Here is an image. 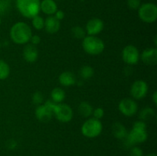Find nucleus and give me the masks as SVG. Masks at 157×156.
Returning <instances> with one entry per match:
<instances>
[{
	"mask_svg": "<svg viewBox=\"0 0 157 156\" xmlns=\"http://www.w3.org/2000/svg\"><path fill=\"white\" fill-rule=\"evenodd\" d=\"M32 35V32L30 26L23 21L15 23L10 29L11 39L17 44H25L29 43Z\"/></svg>",
	"mask_w": 157,
	"mask_h": 156,
	"instance_id": "nucleus-1",
	"label": "nucleus"
},
{
	"mask_svg": "<svg viewBox=\"0 0 157 156\" xmlns=\"http://www.w3.org/2000/svg\"><path fill=\"white\" fill-rule=\"evenodd\" d=\"M40 2V0H16V7L21 15L32 19L39 14Z\"/></svg>",
	"mask_w": 157,
	"mask_h": 156,
	"instance_id": "nucleus-2",
	"label": "nucleus"
},
{
	"mask_svg": "<svg viewBox=\"0 0 157 156\" xmlns=\"http://www.w3.org/2000/svg\"><path fill=\"white\" fill-rule=\"evenodd\" d=\"M82 47L90 55H99L104 51L105 44L102 39L94 35H87L82 39Z\"/></svg>",
	"mask_w": 157,
	"mask_h": 156,
	"instance_id": "nucleus-3",
	"label": "nucleus"
},
{
	"mask_svg": "<svg viewBox=\"0 0 157 156\" xmlns=\"http://www.w3.org/2000/svg\"><path fill=\"white\" fill-rule=\"evenodd\" d=\"M103 130L102 122L100 119L95 118L87 119L81 126V133L87 138L93 139L101 135Z\"/></svg>",
	"mask_w": 157,
	"mask_h": 156,
	"instance_id": "nucleus-4",
	"label": "nucleus"
},
{
	"mask_svg": "<svg viewBox=\"0 0 157 156\" xmlns=\"http://www.w3.org/2000/svg\"><path fill=\"white\" fill-rule=\"evenodd\" d=\"M139 18L145 23H153L157 19V6L153 2L142 4L138 9Z\"/></svg>",
	"mask_w": 157,
	"mask_h": 156,
	"instance_id": "nucleus-5",
	"label": "nucleus"
},
{
	"mask_svg": "<svg viewBox=\"0 0 157 156\" xmlns=\"http://www.w3.org/2000/svg\"><path fill=\"white\" fill-rule=\"evenodd\" d=\"M54 116L61 122H69L74 116L73 110L70 106L65 103H57L54 111Z\"/></svg>",
	"mask_w": 157,
	"mask_h": 156,
	"instance_id": "nucleus-6",
	"label": "nucleus"
},
{
	"mask_svg": "<svg viewBox=\"0 0 157 156\" xmlns=\"http://www.w3.org/2000/svg\"><path fill=\"white\" fill-rule=\"evenodd\" d=\"M120 112L125 116L131 117L138 111V105L136 101L131 98H124L118 105Z\"/></svg>",
	"mask_w": 157,
	"mask_h": 156,
	"instance_id": "nucleus-7",
	"label": "nucleus"
},
{
	"mask_svg": "<svg viewBox=\"0 0 157 156\" xmlns=\"http://www.w3.org/2000/svg\"><path fill=\"white\" fill-rule=\"evenodd\" d=\"M140 52L136 46L129 44L126 46L122 51V58L124 62L129 65L137 64L140 60Z\"/></svg>",
	"mask_w": 157,
	"mask_h": 156,
	"instance_id": "nucleus-8",
	"label": "nucleus"
},
{
	"mask_svg": "<svg viewBox=\"0 0 157 156\" xmlns=\"http://www.w3.org/2000/svg\"><path fill=\"white\" fill-rule=\"evenodd\" d=\"M148 84L146 81L139 80L132 84L130 87V95L135 99H142L148 93Z\"/></svg>",
	"mask_w": 157,
	"mask_h": 156,
	"instance_id": "nucleus-9",
	"label": "nucleus"
},
{
	"mask_svg": "<svg viewBox=\"0 0 157 156\" xmlns=\"http://www.w3.org/2000/svg\"><path fill=\"white\" fill-rule=\"evenodd\" d=\"M104 21L98 18H94L89 20L86 24V34L87 35H94L101 33L104 29Z\"/></svg>",
	"mask_w": 157,
	"mask_h": 156,
	"instance_id": "nucleus-10",
	"label": "nucleus"
},
{
	"mask_svg": "<svg viewBox=\"0 0 157 156\" xmlns=\"http://www.w3.org/2000/svg\"><path fill=\"white\" fill-rule=\"evenodd\" d=\"M141 60L145 64L149 66H155L157 64V49L150 47L144 50L140 56Z\"/></svg>",
	"mask_w": 157,
	"mask_h": 156,
	"instance_id": "nucleus-11",
	"label": "nucleus"
},
{
	"mask_svg": "<svg viewBox=\"0 0 157 156\" xmlns=\"http://www.w3.org/2000/svg\"><path fill=\"white\" fill-rule=\"evenodd\" d=\"M35 113L37 119L43 122L50 121L53 116V113L44 103L37 106Z\"/></svg>",
	"mask_w": 157,
	"mask_h": 156,
	"instance_id": "nucleus-12",
	"label": "nucleus"
},
{
	"mask_svg": "<svg viewBox=\"0 0 157 156\" xmlns=\"http://www.w3.org/2000/svg\"><path fill=\"white\" fill-rule=\"evenodd\" d=\"M61 28V23L54 15L48 16L44 19V29L49 34H55L59 31Z\"/></svg>",
	"mask_w": 157,
	"mask_h": 156,
	"instance_id": "nucleus-13",
	"label": "nucleus"
},
{
	"mask_svg": "<svg viewBox=\"0 0 157 156\" xmlns=\"http://www.w3.org/2000/svg\"><path fill=\"white\" fill-rule=\"evenodd\" d=\"M58 10V6L55 0H42L40 2V11L48 16L54 15Z\"/></svg>",
	"mask_w": 157,
	"mask_h": 156,
	"instance_id": "nucleus-14",
	"label": "nucleus"
},
{
	"mask_svg": "<svg viewBox=\"0 0 157 156\" xmlns=\"http://www.w3.org/2000/svg\"><path fill=\"white\" fill-rule=\"evenodd\" d=\"M23 57L27 62H35L38 58V51L36 47L32 44H27L23 50Z\"/></svg>",
	"mask_w": 157,
	"mask_h": 156,
	"instance_id": "nucleus-15",
	"label": "nucleus"
},
{
	"mask_svg": "<svg viewBox=\"0 0 157 156\" xmlns=\"http://www.w3.org/2000/svg\"><path fill=\"white\" fill-rule=\"evenodd\" d=\"M59 83L64 87H71L76 84V76L70 71H64L60 74L58 78Z\"/></svg>",
	"mask_w": 157,
	"mask_h": 156,
	"instance_id": "nucleus-16",
	"label": "nucleus"
},
{
	"mask_svg": "<svg viewBox=\"0 0 157 156\" xmlns=\"http://www.w3.org/2000/svg\"><path fill=\"white\" fill-rule=\"evenodd\" d=\"M112 132L115 138L123 140L127 137L128 132L126 127L121 122H115L112 126Z\"/></svg>",
	"mask_w": 157,
	"mask_h": 156,
	"instance_id": "nucleus-17",
	"label": "nucleus"
},
{
	"mask_svg": "<svg viewBox=\"0 0 157 156\" xmlns=\"http://www.w3.org/2000/svg\"><path fill=\"white\" fill-rule=\"evenodd\" d=\"M51 97L52 100L55 103H61L65 99V92L59 87L53 89L51 93Z\"/></svg>",
	"mask_w": 157,
	"mask_h": 156,
	"instance_id": "nucleus-18",
	"label": "nucleus"
},
{
	"mask_svg": "<svg viewBox=\"0 0 157 156\" xmlns=\"http://www.w3.org/2000/svg\"><path fill=\"white\" fill-rule=\"evenodd\" d=\"M93 107L87 102H81L78 106V111L81 116L85 118L90 117L93 113Z\"/></svg>",
	"mask_w": 157,
	"mask_h": 156,
	"instance_id": "nucleus-19",
	"label": "nucleus"
},
{
	"mask_svg": "<svg viewBox=\"0 0 157 156\" xmlns=\"http://www.w3.org/2000/svg\"><path fill=\"white\" fill-rule=\"evenodd\" d=\"M155 116V111L150 107H145L143 109L140 113V120L146 122V121H150L153 119Z\"/></svg>",
	"mask_w": 157,
	"mask_h": 156,
	"instance_id": "nucleus-20",
	"label": "nucleus"
},
{
	"mask_svg": "<svg viewBox=\"0 0 157 156\" xmlns=\"http://www.w3.org/2000/svg\"><path fill=\"white\" fill-rule=\"evenodd\" d=\"M10 74L9 65L3 60H0V80H3L8 78Z\"/></svg>",
	"mask_w": 157,
	"mask_h": 156,
	"instance_id": "nucleus-21",
	"label": "nucleus"
},
{
	"mask_svg": "<svg viewBox=\"0 0 157 156\" xmlns=\"http://www.w3.org/2000/svg\"><path fill=\"white\" fill-rule=\"evenodd\" d=\"M94 70L92 68V67L89 65L83 66L80 70V76L84 80L90 79L94 76Z\"/></svg>",
	"mask_w": 157,
	"mask_h": 156,
	"instance_id": "nucleus-22",
	"label": "nucleus"
},
{
	"mask_svg": "<svg viewBox=\"0 0 157 156\" xmlns=\"http://www.w3.org/2000/svg\"><path fill=\"white\" fill-rule=\"evenodd\" d=\"M32 24L34 28L36 29V30H42V29H44V19L39 15H38L32 18Z\"/></svg>",
	"mask_w": 157,
	"mask_h": 156,
	"instance_id": "nucleus-23",
	"label": "nucleus"
},
{
	"mask_svg": "<svg viewBox=\"0 0 157 156\" xmlns=\"http://www.w3.org/2000/svg\"><path fill=\"white\" fill-rule=\"evenodd\" d=\"M71 33L75 38L78 39H83L86 35V31L81 26H75L72 28Z\"/></svg>",
	"mask_w": 157,
	"mask_h": 156,
	"instance_id": "nucleus-24",
	"label": "nucleus"
},
{
	"mask_svg": "<svg viewBox=\"0 0 157 156\" xmlns=\"http://www.w3.org/2000/svg\"><path fill=\"white\" fill-rule=\"evenodd\" d=\"M12 0H0V15L7 13L11 9Z\"/></svg>",
	"mask_w": 157,
	"mask_h": 156,
	"instance_id": "nucleus-25",
	"label": "nucleus"
},
{
	"mask_svg": "<svg viewBox=\"0 0 157 156\" xmlns=\"http://www.w3.org/2000/svg\"><path fill=\"white\" fill-rule=\"evenodd\" d=\"M32 102L35 105H41L44 102V96L41 92H35L32 96Z\"/></svg>",
	"mask_w": 157,
	"mask_h": 156,
	"instance_id": "nucleus-26",
	"label": "nucleus"
},
{
	"mask_svg": "<svg viewBox=\"0 0 157 156\" xmlns=\"http://www.w3.org/2000/svg\"><path fill=\"white\" fill-rule=\"evenodd\" d=\"M127 6L132 10H138L141 6L140 0H127Z\"/></svg>",
	"mask_w": 157,
	"mask_h": 156,
	"instance_id": "nucleus-27",
	"label": "nucleus"
},
{
	"mask_svg": "<svg viewBox=\"0 0 157 156\" xmlns=\"http://www.w3.org/2000/svg\"><path fill=\"white\" fill-rule=\"evenodd\" d=\"M92 116L95 119H98L101 120V119H102L104 116V109L101 108V107H98V108L94 109L93 110V113H92Z\"/></svg>",
	"mask_w": 157,
	"mask_h": 156,
	"instance_id": "nucleus-28",
	"label": "nucleus"
},
{
	"mask_svg": "<svg viewBox=\"0 0 157 156\" xmlns=\"http://www.w3.org/2000/svg\"><path fill=\"white\" fill-rule=\"evenodd\" d=\"M130 156H144V151L140 147L133 146L130 148Z\"/></svg>",
	"mask_w": 157,
	"mask_h": 156,
	"instance_id": "nucleus-29",
	"label": "nucleus"
},
{
	"mask_svg": "<svg viewBox=\"0 0 157 156\" xmlns=\"http://www.w3.org/2000/svg\"><path fill=\"white\" fill-rule=\"evenodd\" d=\"M133 128H139V129H147V124L145 122L142 120L136 121L134 124H133Z\"/></svg>",
	"mask_w": 157,
	"mask_h": 156,
	"instance_id": "nucleus-30",
	"label": "nucleus"
},
{
	"mask_svg": "<svg viewBox=\"0 0 157 156\" xmlns=\"http://www.w3.org/2000/svg\"><path fill=\"white\" fill-rule=\"evenodd\" d=\"M31 42V44H33V45L36 46L38 45V44H39L40 43H41V38H40L38 35H32V37H31L30 38V41H29Z\"/></svg>",
	"mask_w": 157,
	"mask_h": 156,
	"instance_id": "nucleus-31",
	"label": "nucleus"
},
{
	"mask_svg": "<svg viewBox=\"0 0 157 156\" xmlns=\"http://www.w3.org/2000/svg\"><path fill=\"white\" fill-rule=\"evenodd\" d=\"M6 146L8 147L9 149H15L17 147V142H15L14 139H10V140L8 141L7 143H6Z\"/></svg>",
	"mask_w": 157,
	"mask_h": 156,
	"instance_id": "nucleus-32",
	"label": "nucleus"
},
{
	"mask_svg": "<svg viewBox=\"0 0 157 156\" xmlns=\"http://www.w3.org/2000/svg\"><path fill=\"white\" fill-rule=\"evenodd\" d=\"M64 15H64V12H63L62 10H58H58L56 11V12L55 13V15H54V16H55L58 21H61V20L64 19Z\"/></svg>",
	"mask_w": 157,
	"mask_h": 156,
	"instance_id": "nucleus-33",
	"label": "nucleus"
},
{
	"mask_svg": "<svg viewBox=\"0 0 157 156\" xmlns=\"http://www.w3.org/2000/svg\"><path fill=\"white\" fill-rule=\"evenodd\" d=\"M153 102H154L155 105H156L157 104V92L156 91H155L154 93H153Z\"/></svg>",
	"mask_w": 157,
	"mask_h": 156,
	"instance_id": "nucleus-34",
	"label": "nucleus"
},
{
	"mask_svg": "<svg viewBox=\"0 0 157 156\" xmlns=\"http://www.w3.org/2000/svg\"><path fill=\"white\" fill-rule=\"evenodd\" d=\"M146 156H156V154L155 153H150V154H147Z\"/></svg>",
	"mask_w": 157,
	"mask_h": 156,
	"instance_id": "nucleus-35",
	"label": "nucleus"
},
{
	"mask_svg": "<svg viewBox=\"0 0 157 156\" xmlns=\"http://www.w3.org/2000/svg\"><path fill=\"white\" fill-rule=\"evenodd\" d=\"M1 24H2V19H1V17H0V26H1Z\"/></svg>",
	"mask_w": 157,
	"mask_h": 156,
	"instance_id": "nucleus-36",
	"label": "nucleus"
},
{
	"mask_svg": "<svg viewBox=\"0 0 157 156\" xmlns=\"http://www.w3.org/2000/svg\"><path fill=\"white\" fill-rule=\"evenodd\" d=\"M0 48H1V44H0Z\"/></svg>",
	"mask_w": 157,
	"mask_h": 156,
	"instance_id": "nucleus-37",
	"label": "nucleus"
},
{
	"mask_svg": "<svg viewBox=\"0 0 157 156\" xmlns=\"http://www.w3.org/2000/svg\"><path fill=\"white\" fill-rule=\"evenodd\" d=\"M80 1H84V0H80Z\"/></svg>",
	"mask_w": 157,
	"mask_h": 156,
	"instance_id": "nucleus-38",
	"label": "nucleus"
}]
</instances>
